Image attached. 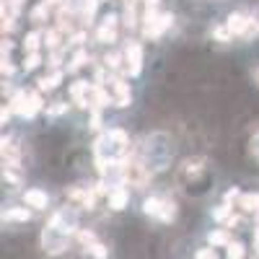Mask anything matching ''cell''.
Returning <instances> with one entry per match:
<instances>
[{"mask_svg":"<svg viewBox=\"0 0 259 259\" xmlns=\"http://www.w3.org/2000/svg\"><path fill=\"white\" fill-rule=\"evenodd\" d=\"M24 205L31 210H47L50 205V194L45 189H26L24 192Z\"/></svg>","mask_w":259,"mask_h":259,"instance_id":"15","label":"cell"},{"mask_svg":"<svg viewBox=\"0 0 259 259\" xmlns=\"http://www.w3.org/2000/svg\"><path fill=\"white\" fill-rule=\"evenodd\" d=\"M241 221H244V218H241L239 212H236V215H231V218H228V223H226V226H228V228H236V226H241Z\"/></svg>","mask_w":259,"mask_h":259,"instance_id":"39","label":"cell"},{"mask_svg":"<svg viewBox=\"0 0 259 259\" xmlns=\"http://www.w3.org/2000/svg\"><path fill=\"white\" fill-rule=\"evenodd\" d=\"M226 249H228V251H226V256H228V259H244V251H246L241 241H231Z\"/></svg>","mask_w":259,"mask_h":259,"instance_id":"30","label":"cell"},{"mask_svg":"<svg viewBox=\"0 0 259 259\" xmlns=\"http://www.w3.org/2000/svg\"><path fill=\"white\" fill-rule=\"evenodd\" d=\"M251 75H254V83L259 85V65H256V68H254V73H251Z\"/></svg>","mask_w":259,"mask_h":259,"instance_id":"45","label":"cell"},{"mask_svg":"<svg viewBox=\"0 0 259 259\" xmlns=\"http://www.w3.org/2000/svg\"><path fill=\"white\" fill-rule=\"evenodd\" d=\"M106 83H109V85H106V91L112 94L114 106H117V109H127V106L133 104V89H130V83L124 80V75H112Z\"/></svg>","mask_w":259,"mask_h":259,"instance_id":"7","label":"cell"},{"mask_svg":"<svg viewBox=\"0 0 259 259\" xmlns=\"http://www.w3.org/2000/svg\"><path fill=\"white\" fill-rule=\"evenodd\" d=\"M194 259H218V254H215V249H197V254H194Z\"/></svg>","mask_w":259,"mask_h":259,"instance_id":"36","label":"cell"},{"mask_svg":"<svg viewBox=\"0 0 259 259\" xmlns=\"http://www.w3.org/2000/svg\"><path fill=\"white\" fill-rule=\"evenodd\" d=\"M65 112H68V101H52V104H47V114L50 117H60Z\"/></svg>","mask_w":259,"mask_h":259,"instance_id":"31","label":"cell"},{"mask_svg":"<svg viewBox=\"0 0 259 259\" xmlns=\"http://www.w3.org/2000/svg\"><path fill=\"white\" fill-rule=\"evenodd\" d=\"M29 218H31L29 207H8L3 212V221H8V223H26Z\"/></svg>","mask_w":259,"mask_h":259,"instance_id":"19","label":"cell"},{"mask_svg":"<svg viewBox=\"0 0 259 259\" xmlns=\"http://www.w3.org/2000/svg\"><path fill=\"white\" fill-rule=\"evenodd\" d=\"M106 200H109V207L112 210H124L127 207V202H130V189L124 187V184H119V187H114V189H109V197H106Z\"/></svg>","mask_w":259,"mask_h":259,"instance_id":"16","label":"cell"},{"mask_svg":"<svg viewBox=\"0 0 259 259\" xmlns=\"http://www.w3.org/2000/svg\"><path fill=\"white\" fill-rule=\"evenodd\" d=\"M83 41H85V31H75V34L68 39V45H65V47H80ZM80 50H83V47H80Z\"/></svg>","mask_w":259,"mask_h":259,"instance_id":"35","label":"cell"},{"mask_svg":"<svg viewBox=\"0 0 259 259\" xmlns=\"http://www.w3.org/2000/svg\"><path fill=\"white\" fill-rule=\"evenodd\" d=\"M233 215V207L228 205V202H223V205H218L212 210V221H218V223H228V218Z\"/></svg>","mask_w":259,"mask_h":259,"instance_id":"27","label":"cell"},{"mask_svg":"<svg viewBox=\"0 0 259 259\" xmlns=\"http://www.w3.org/2000/svg\"><path fill=\"white\" fill-rule=\"evenodd\" d=\"M47 226H50V228H55V231H60L62 236L78 233V231H80V228H78V207H73V205H65V207L55 210Z\"/></svg>","mask_w":259,"mask_h":259,"instance_id":"4","label":"cell"},{"mask_svg":"<svg viewBox=\"0 0 259 259\" xmlns=\"http://www.w3.org/2000/svg\"><path fill=\"white\" fill-rule=\"evenodd\" d=\"M171 24H174V13H158L150 24H143V36L145 39H158V36H163V31L166 29H171Z\"/></svg>","mask_w":259,"mask_h":259,"instance_id":"11","label":"cell"},{"mask_svg":"<svg viewBox=\"0 0 259 259\" xmlns=\"http://www.w3.org/2000/svg\"><path fill=\"white\" fill-rule=\"evenodd\" d=\"M119 177L124 187H135V189H145L150 177H153V168H150L143 158L130 156L127 161L119 163Z\"/></svg>","mask_w":259,"mask_h":259,"instance_id":"1","label":"cell"},{"mask_svg":"<svg viewBox=\"0 0 259 259\" xmlns=\"http://www.w3.org/2000/svg\"><path fill=\"white\" fill-rule=\"evenodd\" d=\"M75 236H78V241H80V244L85 246V251H89V249H91V246L96 244V233H94V231H85V228H80V231H78Z\"/></svg>","mask_w":259,"mask_h":259,"instance_id":"28","label":"cell"},{"mask_svg":"<svg viewBox=\"0 0 259 259\" xmlns=\"http://www.w3.org/2000/svg\"><path fill=\"white\" fill-rule=\"evenodd\" d=\"M161 140H163V135L156 133V135L148 138V145H145V163L153 171H163L171 161V145H168V140L163 145H158Z\"/></svg>","mask_w":259,"mask_h":259,"instance_id":"3","label":"cell"},{"mask_svg":"<svg viewBox=\"0 0 259 259\" xmlns=\"http://www.w3.org/2000/svg\"><path fill=\"white\" fill-rule=\"evenodd\" d=\"M41 3H45V6H50V8H57V11H60V8L65 6V0H41Z\"/></svg>","mask_w":259,"mask_h":259,"instance_id":"43","label":"cell"},{"mask_svg":"<svg viewBox=\"0 0 259 259\" xmlns=\"http://www.w3.org/2000/svg\"><path fill=\"white\" fill-rule=\"evenodd\" d=\"M254 249H256V256H259V226L254 231Z\"/></svg>","mask_w":259,"mask_h":259,"instance_id":"44","label":"cell"},{"mask_svg":"<svg viewBox=\"0 0 259 259\" xmlns=\"http://www.w3.org/2000/svg\"><path fill=\"white\" fill-rule=\"evenodd\" d=\"M89 254H91V256H96V259H106V256H109V249H106L101 241H96V244L89 249Z\"/></svg>","mask_w":259,"mask_h":259,"instance_id":"34","label":"cell"},{"mask_svg":"<svg viewBox=\"0 0 259 259\" xmlns=\"http://www.w3.org/2000/svg\"><path fill=\"white\" fill-rule=\"evenodd\" d=\"M0 73H3V75H13V73H16V65H13L8 57H3V65H0Z\"/></svg>","mask_w":259,"mask_h":259,"instance_id":"37","label":"cell"},{"mask_svg":"<svg viewBox=\"0 0 259 259\" xmlns=\"http://www.w3.org/2000/svg\"><path fill=\"white\" fill-rule=\"evenodd\" d=\"M0 50H3V57H8V52L13 50V41H11V39H3V45H0Z\"/></svg>","mask_w":259,"mask_h":259,"instance_id":"42","label":"cell"},{"mask_svg":"<svg viewBox=\"0 0 259 259\" xmlns=\"http://www.w3.org/2000/svg\"><path fill=\"white\" fill-rule=\"evenodd\" d=\"M212 39H215V41H221V45H228V41L233 39V34H231L228 26L223 24V26H215V29H212Z\"/></svg>","mask_w":259,"mask_h":259,"instance_id":"29","label":"cell"},{"mask_svg":"<svg viewBox=\"0 0 259 259\" xmlns=\"http://www.w3.org/2000/svg\"><path fill=\"white\" fill-rule=\"evenodd\" d=\"M11 114H13V112H11V106L6 104V106H3V112H0V122H3V124H6V122L11 119Z\"/></svg>","mask_w":259,"mask_h":259,"instance_id":"41","label":"cell"},{"mask_svg":"<svg viewBox=\"0 0 259 259\" xmlns=\"http://www.w3.org/2000/svg\"><path fill=\"white\" fill-rule=\"evenodd\" d=\"M231 200H241V189L239 187H231L228 192H226V202L231 205Z\"/></svg>","mask_w":259,"mask_h":259,"instance_id":"38","label":"cell"},{"mask_svg":"<svg viewBox=\"0 0 259 259\" xmlns=\"http://www.w3.org/2000/svg\"><path fill=\"white\" fill-rule=\"evenodd\" d=\"M89 94H91V83L89 80H75L70 85V99L78 109H91V101H89Z\"/></svg>","mask_w":259,"mask_h":259,"instance_id":"12","label":"cell"},{"mask_svg":"<svg viewBox=\"0 0 259 259\" xmlns=\"http://www.w3.org/2000/svg\"><path fill=\"white\" fill-rule=\"evenodd\" d=\"M251 153H254V158H259V133L251 138Z\"/></svg>","mask_w":259,"mask_h":259,"instance_id":"40","label":"cell"},{"mask_svg":"<svg viewBox=\"0 0 259 259\" xmlns=\"http://www.w3.org/2000/svg\"><path fill=\"white\" fill-rule=\"evenodd\" d=\"M117 26H119V16L117 13H106L101 18V26L96 29V41L99 45H114L117 41Z\"/></svg>","mask_w":259,"mask_h":259,"instance_id":"9","label":"cell"},{"mask_svg":"<svg viewBox=\"0 0 259 259\" xmlns=\"http://www.w3.org/2000/svg\"><path fill=\"white\" fill-rule=\"evenodd\" d=\"M205 171V158H187L179 168V182H194Z\"/></svg>","mask_w":259,"mask_h":259,"instance_id":"13","label":"cell"},{"mask_svg":"<svg viewBox=\"0 0 259 259\" xmlns=\"http://www.w3.org/2000/svg\"><path fill=\"white\" fill-rule=\"evenodd\" d=\"M207 241H210L212 249H215V246H228V244H231V233H228L226 228L210 231V233H207Z\"/></svg>","mask_w":259,"mask_h":259,"instance_id":"23","label":"cell"},{"mask_svg":"<svg viewBox=\"0 0 259 259\" xmlns=\"http://www.w3.org/2000/svg\"><path fill=\"white\" fill-rule=\"evenodd\" d=\"M21 6H24V0H3V18L16 21L21 13Z\"/></svg>","mask_w":259,"mask_h":259,"instance_id":"25","label":"cell"},{"mask_svg":"<svg viewBox=\"0 0 259 259\" xmlns=\"http://www.w3.org/2000/svg\"><path fill=\"white\" fill-rule=\"evenodd\" d=\"M62 36H65L62 29H57V26H55V29H47V31H45V45H47V50H52V52H55V50H62Z\"/></svg>","mask_w":259,"mask_h":259,"instance_id":"22","label":"cell"},{"mask_svg":"<svg viewBox=\"0 0 259 259\" xmlns=\"http://www.w3.org/2000/svg\"><path fill=\"white\" fill-rule=\"evenodd\" d=\"M50 13H52V8H50V6L39 3V6H34V8L29 11V18L34 21V24H45V21L50 18Z\"/></svg>","mask_w":259,"mask_h":259,"instance_id":"24","label":"cell"},{"mask_svg":"<svg viewBox=\"0 0 259 259\" xmlns=\"http://www.w3.org/2000/svg\"><path fill=\"white\" fill-rule=\"evenodd\" d=\"M143 73V45L140 41H127L124 47V75L127 78H138Z\"/></svg>","mask_w":259,"mask_h":259,"instance_id":"8","label":"cell"},{"mask_svg":"<svg viewBox=\"0 0 259 259\" xmlns=\"http://www.w3.org/2000/svg\"><path fill=\"white\" fill-rule=\"evenodd\" d=\"M249 21H251V16L233 11V13H228V18H226V26H228V31H231L233 36H241V39H244V34H246V29H249Z\"/></svg>","mask_w":259,"mask_h":259,"instance_id":"14","label":"cell"},{"mask_svg":"<svg viewBox=\"0 0 259 259\" xmlns=\"http://www.w3.org/2000/svg\"><path fill=\"white\" fill-rule=\"evenodd\" d=\"M41 45H45V34H41V31H29V34L24 36V50H26V55L39 52Z\"/></svg>","mask_w":259,"mask_h":259,"instance_id":"20","label":"cell"},{"mask_svg":"<svg viewBox=\"0 0 259 259\" xmlns=\"http://www.w3.org/2000/svg\"><path fill=\"white\" fill-rule=\"evenodd\" d=\"M239 207L241 212H254L259 218V192H249V194H241L239 200Z\"/></svg>","mask_w":259,"mask_h":259,"instance_id":"18","label":"cell"},{"mask_svg":"<svg viewBox=\"0 0 259 259\" xmlns=\"http://www.w3.org/2000/svg\"><path fill=\"white\" fill-rule=\"evenodd\" d=\"M99 3H101V0H80V11H78V16H80L83 24H91V21H94Z\"/></svg>","mask_w":259,"mask_h":259,"instance_id":"21","label":"cell"},{"mask_svg":"<svg viewBox=\"0 0 259 259\" xmlns=\"http://www.w3.org/2000/svg\"><path fill=\"white\" fill-rule=\"evenodd\" d=\"M62 78H65V73L62 70H52L50 75H41V78H36V91H55L57 85L62 83Z\"/></svg>","mask_w":259,"mask_h":259,"instance_id":"17","label":"cell"},{"mask_svg":"<svg viewBox=\"0 0 259 259\" xmlns=\"http://www.w3.org/2000/svg\"><path fill=\"white\" fill-rule=\"evenodd\" d=\"M89 112H91L89 127L94 130V133H99V130H101V124H104V119H101V109H89Z\"/></svg>","mask_w":259,"mask_h":259,"instance_id":"33","label":"cell"},{"mask_svg":"<svg viewBox=\"0 0 259 259\" xmlns=\"http://www.w3.org/2000/svg\"><path fill=\"white\" fill-rule=\"evenodd\" d=\"M65 197H68V205L73 207H83V210H94L96 207V200H99V194L94 187H68L65 189Z\"/></svg>","mask_w":259,"mask_h":259,"instance_id":"6","label":"cell"},{"mask_svg":"<svg viewBox=\"0 0 259 259\" xmlns=\"http://www.w3.org/2000/svg\"><path fill=\"white\" fill-rule=\"evenodd\" d=\"M143 212L150 215V218H158L163 223H171L177 218V202L163 200V197H148L143 202Z\"/></svg>","mask_w":259,"mask_h":259,"instance_id":"5","label":"cell"},{"mask_svg":"<svg viewBox=\"0 0 259 259\" xmlns=\"http://www.w3.org/2000/svg\"><path fill=\"white\" fill-rule=\"evenodd\" d=\"M39 65H41V55H39V52H34V55H26V57H24V70H26V73L36 70Z\"/></svg>","mask_w":259,"mask_h":259,"instance_id":"32","label":"cell"},{"mask_svg":"<svg viewBox=\"0 0 259 259\" xmlns=\"http://www.w3.org/2000/svg\"><path fill=\"white\" fill-rule=\"evenodd\" d=\"M91 57H89V52H85V50H78L73 57H70V62H68V73H78L80 68H83V65L85 62H89Z\"/></svg>","mask_w":259,"mask_h":259,"instance_id":"26","label":"cell"},{"mask_svg":"<svg viewBox=\"0 0 259 259\" xmlns=\"http://www.w3.org/2000/svg\"><path fill=\"white\" fill-rule=\"evenodd\" d=\"M11 106V112L18 114V117H24V119H31L36 112L45 109V101H41V91H29V89H21L11 96L8 101Z\"/></svg>","mask_w":259,"mask_h":259,"instance_id":"2","label":"cell"},{"mask_svg":"<svg viewBox=\"0 0 259 259\" xmlns=\"http://www.w3.org/2000/svg\"><path fill=\"white\" fill-rule=\"evenodd\" d=\"M41 246H45L47 254H62L68 249V236H62L60 231L45 226V231H41Z\"/></svg>","mask_w":259,"mask_h":259,"instance_id":"10","label":"cell"}]
</instances>
